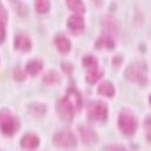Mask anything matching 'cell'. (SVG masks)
Returning a JSON list of instances; mask_svg holds the SVG:
<instances>
[{"mask_svg": "<svg viewBox=\"0 0 151 151\" xmlns=\"http://www.w3.org/2000/svg\"><path fill=\"white\" fill-rule=\"evenodd\" d=\"M19 127V121L8 110L0 111V131L6 136H12Z\"/></svg>", "mask_w": 151, "mask_h": 151, "instance_id": "6da1fadb", "label": "cell"}, {"mask_svg": "<svg viewBox=\"0 0 151 151\" xmlns=\"http://www.w3.org/2000/svg\"><path fill=\"white\" fill-rule=\"evenodd\" d=\"M118 124L121 132L127 136L133 135L137 130V119L135 116L128 110H123L120 113Z\"/></svg>", "mask_w": 151, "mask_h": 151, "instance_id": "7a4b0ae2", "label": "cell"}, {"mask_svg": "<svg viewBox=\"0 0 151 151\" xmlns=\"http://www.w3.org/2000/svg\"><path fill=\"white\" fill-rule=\"evenodd\" d=\"M125 75L131 82L139 84L146 83V68L143 64L134 63L129 65L125 71Z\"/></svg>", "mask_w": 151, "mask_h": 151, "instance_id": "3957f363", "label": "cell"}, {"mask_svg": "<svg viewBox=\"0 0 151 151\" xmlns=\"http://www.w3.org/2000/svg\"><path fill=\"white\" fill-rule=\"evenodd\" d=\"M108 109L104 102L94 101L88 107V115L96 121L105 120L107 118Z\"/></svg>", "mask_w": 151, "mask_h": 151, "instance_id": "277c9868", "label": "cell"}, {"mask_svg": "<svg viewBox=\"0 0 151 151\" xmlns=\"http://www.w3.org/2000/svg\"><path fill=\"white\" fill-rule=\"evenodd\" d=\"M53 141L56 146L61 148H71L76 145V139L73 134L68 132H60L55 134Z\"/></svg>", "mask_w": 151, "mask_h": 151, "instance_id": "5b68a950", "label": "cell"}, {"mask_svg": "<svg viewBox=\"0 0 151 151\" xmlns=\"http://www.w3.org/2000/svg\"><path fill=\"white\" fill-rule=\"evenodd\" d=\"M58 109H59V113L60 114L61 117L65 120L72 119L74 112L76 111L74 105L66 96L60 101Z\"/></svg>", "mask_w": 151, "mask_h": 151, "instance_id": "8992f818", "label": "cell"}, {"mask_svg": "<svg viewBox=\"0 0 151 151\" xmlns=\"http://www.w3.org/2000/svg\"><path fill=\"white\" fill-rule=\"evenodd\" d=\"M67 26L72 33L75 35H79L84 29V21L81 16L73 15L68 19Z\"/></svg>", "mask_w": 151, "mask_h": 151, "instance_id": "52a82bcc", "label": "cell"}, {"mask_svg": "<svg viewBox=\"0 0 151 151\" xmlns=\"http://www.w3.org/2000/svg\"><path fill=\"white\" fill-rule=\"evenodd\" d=\"M21 145L22 147L27 150H35L39 146V139L37 136L34 134L29 133L22 137L21 141Z\"/></svg>", "mask_w": 151, "mask_h": 151, "instance_id": "ba28073f", "label": "cell"}, {"mask_svg": "<svg viewBox=\"0 0 151 151\" xmlns=\"http://www.w3.org/2000/svg\"><path fill=\"white\" fill-rule=\"evenodd\" d=\"M14 47L16 49L20 50L21 52H29L31 50V41L27 36L18 35L15 38Z\"/></svg>", "mask_w": 151, "mask_h": 151, "instance_id": "9c48e42d", "label": "cell"}, {"mask_svg": "<svg viewBox=\"0 0 151 151\" xmlns=\"http://www.w3.org/2000/svg\"><path fill=\"white\" fill-rule=\"evenodd\" d=\"M55 43H56L57 49L59 50L60 53L66 54L70 52L71 45L69 39H66L65 36L59 35L57 36L55 39Z\"/></svg>", "mask_w": 151, "mask_h": 151, "instance_id": "30bf717a", "label": "cell"}, {"mask_svg": "<svg viewBox=\"0 0 151 151\" xmlns=\"http://www.w3.org/2000/svg\"><path fill=\"white\" fill-rule=\"evenodd\" d=\"M42 69V63L39 60H31L26 64V71L32 76L39 74Z\"/></svg>", "mask_w": 151, "mask_h": 151, "instance_id": "8fae6325", "label": "cell"}, {"mask_svg": "<svg viewBox=\"0 0 151 151\" xmlns=\"http://www.w3.org/2000/svg\"><path fill=\"white\" fill-rule=\"evenodd\" d=\"M66 97L70 101L73 105L75 107V109L77 111H78L81 109V106H82V99L79 95V93L77 91H75L74 89H71L69 91L68 94H67Z\"/></svg>", "mask_w": 151, "mask_h": 151, "instance_id": "7c38bea8", "label": "cell"}, {"mask_svg": "<svg viewBox=\"0 0 151 151\" xmlns=\"http://www.w3.org/2000/svg\"><path fill=\"white\" fill-rule=\"evenodd\" d=\"M81 136L83 138V141H84L86 144H93L97 141V137L95 132L88 128H82Z\"/></svg>", "mask_w": 151, "mask_h": 151, "instance_id": "4fadbf2b", "label": "cell"}, {"mask_svg": "<svg viewBox=\"0 0 151 151\" xmlns=\"http://www.w3.org/2000/svg\"><path fill=\"white\" fill-rule=\"evenodd\" d=\"M98 92L101 95L112 97L114 95V88L109 82H104L103 83L100 85L98 88Z\"/></svg>", "mask_w": 151, "mask_h": 151, "instance_id": "5bb4252c", "label": "cell"}, {"mask_svg": "<svg viewBox=\"0 0 151 151\" xmlns=\"http://www.w3.org/2000/svg\"><path fill=\"white\" fill-rule=\"evenodd\" d=\"M96 46L99 49H102V48L112 49L114 47V42L108 36H103L101 39H99L97 40V42L96 43Z\"/></svg>", "mask_w": 151, "mask_h": 151, "instance_id": "9a60e30c", "label": "cell"}, {"mask_svg": "<svg viewBox=\"0 0 151 151\" xmlns=\"http://www.w3.org/2000/svg\"><path fill=\"white\" fill-rule=\"evenodd\" d=\"M102 76H103V71L96 68L95 70H91L88 72L86 76V79L89 83H95L101 78Z\"/></svg>", "mask_w": 151, "mask_h": 151, "instance_id": "2e32d148", "label": "cell"}, {"mask_svg": "<svg viewBox=\"0 0 151 151\" xmlns=\"http://www.w3.org/2000/svg\"><path fill=\"white\" fill-rule=\"evenodd\" d=\"M68 6L70 7L71 10L75 12L78 14H83L85 12V6L81 1L78 0H69L67 1Z\"/></svg>", "mask_w": 151, "mask_h": 151, "instance_id": "e0dca14e", "label": "cell"}, {"mask_svg": "<svg viewBox=\"0 0 151 151\" xmlns=\"http://www.w3.org/2000/svg\"><path fill=\"white\" fill-rule=\"evenodd\" d=\"M97 60L96 59L94 56H91V55H88V56H85L83 59V64L86 68L88 69H91V70H95L96 69L97 66Z\"/></svg>", "mask_w": 151, "mask_h": 151, "instance_id": "ac0fdd59", "label": "cell"}, {"mask_svg": "<svg viewBox=\"0 0 151 151\" xmlns=\"http://www.w3.org/2000/svg\"><path fill=\"white\" fill-rule=\"evenodd\" d=\"M35 7L39 13H46L49 11V2L46 0H38L35 4Z\"/></svg>", "mask_w": 151, "mask_h": 151, "instance_id": "d6986e66", "label": "cell"}, {"mask_svg": "<svg viewBox=\"0 0 151 151\" xmlns=\"http://www.w3.org/2000/svg\"><path fill=\"white\" fill-rule=\"evenodd\" d=\"M102 23H103V26L109 31H114L117 28L116 26V22L114 21V20L113 19L112 17H106L103 19L102 21Z\"/></svg>", "mask_w": 151, "mask_h": 151, "instance_id": "ffe728a7", "label": "cell"}, {"mask_svg": "<svg viewBox=\"0 0 151 151\" xmlns=\"http://www.w3.org/2000/svg\"><path fill=\"white\" fill-rule=\"evenodd\" d=\"M59 80V75L56 72H49L43 77V81L47 84L55 83Z\"/></svg>", "mask_w": 151, "mask_h": 151, "instance_id": "44dd1931", "label": "cell"}, {"mask_svg": "<svg viewBox=\"0 0 151 151\" xmlns=\"http://www.w3.org/2000/svg\"><path fill=\"white\" fill-rule=\"evenodd\" d=\"M46 109L45 107L42 105H39V104H35L33 106H30V112L35 114V116H42L44 114Z\"/></svg>", "mask_w": 151, "mask_h": 151, "instance_id": "7402d4cb", "label": "cell"}, {"mask_svg": "<svg viewBox=\"0 0 151 151\" xmlns=\"http://www.w3.org/2000/svg\"><path fill=\"white\" fill-rule=\"evenodd\" d=\"M13 77L17 81H23L25 80V74L24 72L21 70V69L17 68L14 71H13Z\"/></svg>", "mask_w": 151, "mask_h": 151, "instance_id": "603a6c76", "label": "cell"}, {"mask_svg": "<svg viewBox=\"0 0 151 151\" xmlns=\"http://www.w3.org/2000/svg\"><path fill=\"white\" fill-rule=\"evenodd\" d=\"M145 128L147 132V138L151 141V116L149 117L145 122Z\"/></svg>", "mask_w": 151, "mask_h": 151, "instance_id": "cb8c5ba5", "label": "cell"}, {"mask_svg": "<svg viewBox=\"0 0 151 151\" xmlns=\"http://www.w3.org/2000/svg\"><path fill=\"white\" fill-rule=\"evenodd\" d=\"M7 21V11L5 10L4 6L0 4V21L5 23Z\"/></svg>", "mask_w": 151, "mask_h": 151, "instance_id": "d4e9b609", "label": "cell"}, {"mask_svg": "<svg viewBox=\"0 0 151 151\" xmlns=\"http://www.w3.org/2000/svg\"><path fill=\"white\" fill-rule=\"evenodd\" d=\"M5 39V28H4V23L0 21V44L4 42Z\"/></svg>", "mask_w": 151, "mask_h": 151, "instance_id": "484cf974", "label": "cell"}, {"mask_svg": "<svg viewBox=\"0 0 151 151\" xmlns=\"http://www.w3.org/2000/svg\"><path fill=\"white\" fill-rule=\"evenodd\" d=\"M62 69L66 73H70L71 71H72V66L70 64H64L63 65H62Z\"/></svg>", "mask_w": 151, "mask_h": 151, "instance_id": "4316f807", "label": "cell"}, {"mask_svg": "<svg viewBox=\"0 0 151 151\" xmlns=\"http://www.w3.org/2000/svg\"><path fill=\"white\" fill-rule=\"evenodd\" d=\"M122 63V59L120 58V56H116L115 58L113 59V65L115 66H119Z\"/></svg>", "mask_w": 151, "mask_h": 151, "instance_id": "83f0119b", "label": "cell"}, {"mask_svg": "<svg viewBox=\"0 0 151 151\" xmlns=\"http://www.w3.org/2000/svg\"><path fill=\"white\" fill-rule=\"evenodd\" d=\"M112 151H125L122 148H119V147H117V148H113L112 149Z\"/></svg>", "mask_w": 151, "mask_h": 151, "instance_id": "f1b7e54d", "label": "cell"}, {"mask_svg": "<svg viewBox=\"0 0 151 151\" xmlns=\"http://www.w3.org/2000/svg\"><path fill=\"white\" fill-rule=\"evenodd\" d=\"M150 104H151V95L150 96Z\"/></svg>", "mask_w": 151, "mask_h": 151, "instance_id": "f546056e", "label": "cell"}]
</instances>
